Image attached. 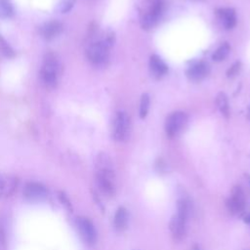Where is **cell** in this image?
<instances>
[{
  "mask_svg": "<svg viewBox=\"0 0 250 250\" xmlns=\"http://www.w3.org/2000/svg\"><path fill=\"white\" fill-rule=\"evenodd\" d=\"M164 10L163 0H143L140 6V22L143 28L153 27Z\"/></svg>",
  "mask_w": 250,
  "mask_h": 250,
  "instance_id": "7a4b0ae2",
  "label": "cell"
},
{
  "mask_svg": "<svg viewBox=\"0 0 250 250\" xmlns=\"http://www.w3.org/2000/svg\"><path fill=\"white\" fill-rule=\"evenodd\" d=\"M96 182L101 192L106 196L113 195L115 191V184L112 166L97 167Z\"/></svg>",
  "mask_w": 250,
  "mask_h": 250,
  "instance_id": "277c9868",
  "label": "cell"
},
{
  "mask_svg": "<svg viewBox=\"0 0 250 250\" xmlns=\"http://www.w3.org/2000/svg\"><path fill=\"white\" fill-rule=\"evenodd\" d=\"M61 72V64L56 55L47 53L40 70V78L46 88H55L58 84V76Z\"/></svg>",
  "mask_w": 250,
  "mask_h": 250,
  "instance_id": "3957f363",
  "label": "cell"
},
{
  "mask_svg": "<svg viewBox=\"0 0 250 250\" xmlns=\"http://www.w3.org/2000/svg\"><path fill=\"white\" fill-rule=\"evenodd\" d=\"M218 18L222 24L229 29L232 28L235 23H236V17H235V12L231 8H221L217 11Z\"/></svg>",
  "mask_w": 250,
  "mask_h": 250,
  "instance_id": "5bb4252c",
  "label": "cell"
},
{
  "mask_svg": "<svg viewBox=\"0 0 250 250\" xmlns=\"http://www.w3.org/2000/svg\"><path fill=\"white\" fill-rule=\"evenodd\" d=\"M188 122V116L184 111H174L166 119L165 132L168 137L174 138L180 134Z\"/></svg>",
  "mask_w": 250,
  "mask_h": 250,
  "instance_id": "8992f818",
  "label": "cell"
},
{
  "mask_svg": "<svg viewBox=\"0 0 250 250\" xmlns=\"http://www.w3.org/2000/svg\"><path fill=\"white\" fill-rule=\"evenodd\" d=\"M168 67L167 64L161 60L160 57L156 56V55H152L149 59V71L151 73V75L156 78L159 79L162 76H164L167 73Z\"/></svg>",
  "mask_w": 250,
  "mask_h": 250,
  "instance_id": "4fadbf2b",
  "label": "cell"
},
{
  "mask_svg": "<svg viewBox=\"0 0 250 250\" xmlns=\"http://www.w3.org/2000/svg\"><path fill=\"white\" fill-rule=\"evenodd\" d=\"M63 29L62 24L58 21H50L40 27V33L46 40H52L57 37Z\"/></svg>",
  "mask_w": 250,
  "mask_h": 250,
  "instance_id": "8fae6325",
  "label": "cell"
},
{
  "mask_svg": "<svg viewBox=\"0 0 250 250\" xmlns=\"http://www.w3.org/2000/svg\"><path fill=\"white\" fill-rule=\"evenodd\" d=\"M130 128V120L126 112L117 111L113 118L111 135L117 142H123L127 139Z\"/></svg>",
  "mask_w": 250,
  "mask_h": 250,
  "instance_id": "5b68a950",
  "label": "cell"
},
{
  "mask_svg": "<svg viewBox=\"0 0 250 250\" xmlns=\"http://www.w3.org/2000/svg\"><path fill=\"white\" fill-rule=\"evenodd\" d=\"M77 228L81 237L88 245L95 244L97 240V231L93 223L85 217H80L77 220Z\"/></svg>",
  "mask_w": 250,
  "mask_h": 250,
  "instance_id": "ba28073f",
  "label": "cell"
},
{
  "mask_svg": "<svg viewBox=\"0 0 250 250\" xmlns=\"http://www.w3.org/2000/svg\"><path fill=\"white\" fill-rule=\"evenodd\" d=\"M193 250H200L197 246H194V248H193Z\"/></svg>",
  "mask_w": 250,
  "mask_h": 250,
  "instance_id": "d4e9b609",
  "label": "cell"
},
{
  "mask_svg": "<svg viewBox=\"0 0 250 250\" xmlns=\"http://www.w3.org/2000/svg\"><path fill=\"white\" fill-rule=\"evenodd\" d=\"M239 68H240V62H236L234 64H232L230 66V68L228 70L227 74L229 77H231V76H234L235 74H237V72L239 71Z\"/></svg>",
  "mask_w": 250,
  "mask_h": 250,
  "instance_id": "603a6c76",
  "label": "cell"
},
{
  "mask_svg": "<svg viewBox=\"0 0 250 250\" xmlns=\"http://www.w3.org/2000/svg\"><path fill=\"white\" fill-rule=\"evenodd\" d=\"M113 225L115 229L118 231H123L124 229H126L128 225V212L126 208L121 206L116 210L114 214Z\"/></svg>",
  "mask_w": 250,
  "mask_h": 250,
  "instance_id": "2e32d148",
  "label": "cell"
},
{
  "mask_svg": "<svg viewBox=\"0 0 250 250\" xmlns=\"http://www.w3.org/2000/svg\"><path fill=\"white\" fill-rule=\"evenodd\" d=\"M216 103H217V106L220 109V111L222 112V114L225 115L226 117H228L229 114V102H228L227 96L224 93H220L217 96Z\"/></svg>",
  "mask_w": 250,
  "mask_h": 250,
  "instance_id": "e0dca14e",
  "label": "cell"
},
{
  "mask_svg": "<svg viewBox=\"0 0 250 250\" xmlns=\"http://www.w3.org/2000/svg\"><path fill=\"white\" fill-rule=\"evenodd\" d=\"M244 221H245L246 223L250 224V213H249V214H247L246 216H244Z\"/></svg>",
  "mask_w": 250,
  "mask_h": 250,
  "instance_id": "cb8c5ba5",
  "label": "cell"
},
{
  "mask_svg": "<svg viewBox=\"0 0 250 250\" xmlns=\"http://www.w3.org/2000/svg\"><path fill=\"white\" fill-rule=\"evenodd\" d=\"M14 15V7L10 0H0V18L8 19Z\"/></svg>",
  "mask_w": 250,
  "mask_h": 250,
  "instance_id": "ac0fdd59",
  "label": "cell"
},
{
  "mask_svg": "<svg viewBox=\"0 0 250 250\" xmlns=\"http://www.w3.org/2000/svg\"><path fill=\"white\" fill-rule=\"evenodd\" d=\"M249 117H250V108H249Z\"/></svg>",
  "mask_w": 250,
  "mask_h": 250,
  "instance_id": "4316f807",
  "label": "cell"
},
{
  "mask_svg": "<svg viewBox=\"0 0 250 250\" xmlns=\"http://www.w3.org/2000/svg\"><path fill=\"white\" fill-rule=\"evenodd\" d=\"M17 187V181L13 177L0 175V197H7L13 193Z\"/></svg>",
  "mask_w": 250,
  "mask_h": 250,
  "instance_id": "9a60e30c",
  "label": "cell"
},
{
  "mask_svg": "<svg viewBox=\"0 0 250 250\" xmlns=\"http://www.w3.org/2000/svg\"><path fill=\"white\" fill-rule=\"evenodd\" d=\"M114 42V34L106 32L103 38L94 41L89 45L86 51L88 60L95 65H103L108 60L109 49Z\"/></svg>",
  "mask_w": 250,
  "mask_h": 250,
  "instance_id": "6da1fadb",
  "label": "cell"
},
{
  "mask_svg": "<svg viewBox=\"0 0 250 250\" xmlns=\"http://www.w3.org/2000/svg\"><path fill=\"white\" fill-rule=\"evenodd\" d=\"M245 205L246 200L242 188L239 186L233 187L230 192V196L227 201L228 209L232 214H239L244 211Z\"/></svg>",
  "mask_w": 250,
  "mask_h": 250,
  "instance_id": "52a82bcc",
  "label": "cell"
},
{
  "mask_svg": "<svg viewBox=\"0 0 250 250\" xmlns=\"http://www.w3.org/2000/svg\"><path fill=\"white\" fill-rule=\"evenodd\" d=\"M209 71V66L204 62H197L191 64L187 70V76L189 80L200 81L203 79Z\"/></svg>",
  "mask_w": 250,
  "mask_h": 250,
  "instance_id": "7c38bea8",
  "label": "cell"
},
{
  "mask_svg": "<svg viewBox=\"0 0 250 250\" xmlns=\"http://www.w3.org/2000/svg\"><path fill=\"white\" fill-rule=\"evenodd\" d=\"M47 189L38 183H28L23 189V194L30 200H41L47 196Z\"/></svg>",
  "mask_w": 250,
  "mask_h": 250,
  "instance_id": "30bf717a",
  "label": "cell"
},
{
  "mask_svg": "<svg viewBox=\"0 0 250 250\" xmlns=\"http://www.w3.org/2000/svg\"><path fill=\"white\" fill-rule=\"evenodd\" d=\"M230 47L228 43H223L221 46L218 47V49L215 51V53L213 54V60L216 62H220L223 61L229 53Z\"/></svg>",
  "mask_w": 250,
  "mask_h": 250,
  "instance_id": "d6986e66",
  "label": "cell"
},
{
  "mask_svg": "<svg viewBox=\"0 0 250 250\" xmlns=\"http://www.w3.org/2000/svg\"><path fill=\"white\" fill-rule=\"evenodd\" d=\"M187 221L179 215H174L170 221L169 228L172 235L176 240H181L185 237L187 231Z\"/></svg>",
  "mask_w": 250,
  "mask_h": 250,
  "instance_id": "9c48e42d",
  "label": "cell"
},
{
  "mask_svg": "<svg viewBox=\"0 0 250 250\" xmlns=\"http://www.w3.org/2000/svg\"><path fill=\"white\" fill-rule=\"evenodd\" d=\"M149 108V97L147 94H144L140 103V117L145 118Z\"/></svg>",
  "mask_w": 250,
  "mask_h": 250,
  "instance_id": "44dd1931",
  "label": "cell"
},
{
  "mask_svg": "<svg viewBox=\"0 0 250 250\" xmlns=\"http://www.w3.org/2000/svg\"><path fill=\"white\" fill-rule=\"evenodd\" d=\"M248 177V179H249V183H250V176H247Z\"/></svg>",
  "mask_w": 250,
  "mask_h": 250,
  "instance_id": "484cf974",
  "label": "cell"
},
{
  "mask_svg": "<svg viewBox=\"0 0 250 250\" xmlns=\"http://www.w3.org/2000/svg\"><path fill=\"white\" fill-rule=\"evenodd\" d=\"M76 0H62L60 3V10L62 13L69 12L74 6Z\"/></svg>",
  "mask_w": 250,
  "mask_h": 250,
  "instance_id": "7402d4cb",
  "label": "cell"
},
{
  "mask_svg": "<svg viewBox=\"0 0 250 250\" xmlns=\"http://www.w3.org/2000/svg\"><path fill=\"white\" fill-rule=\"evenodd\" d=\"M0 53L8 59H12L15 57V52L13 48L8 44V42L1 35H0Z\"/></svg>",
  "mask_w": 250,
  "mask_h": 250,
  "instance_id": "ffe728a7",
  "label": "cell"
}]
</instances>
